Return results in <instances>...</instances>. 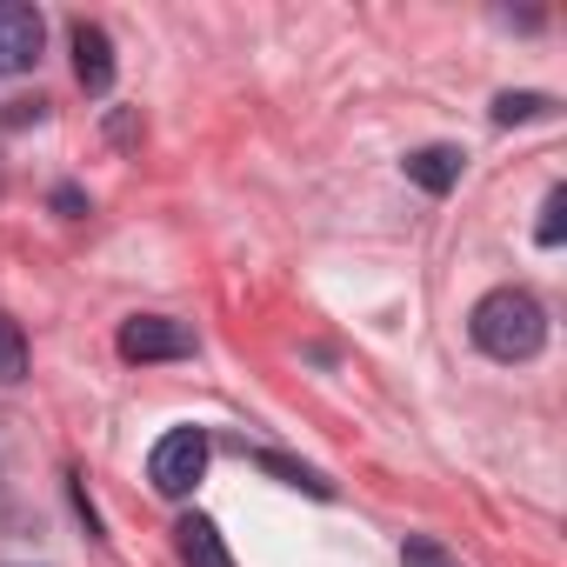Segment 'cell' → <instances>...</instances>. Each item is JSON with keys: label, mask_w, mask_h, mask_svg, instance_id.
Returning a JSON list of instances; mask_svg holds the SVG:
<instances>
[{"label": "cell", "mask_w": 567, "mask_h": 567, "mask_svg": "<svg viewBox=\"0 0 567 567\" xmlns=\"http://www.w3.org/2000/svg\"><path fill=\"white\" fill-rule=\"evenodd\" d=\"M467 334H474V348L487 361L520 368V361H534L547 348V308L527 288H487L474 301V315H467Z\"/></svg>", "instance_id": "cell-1"}, {"label": "cell", "mask_w": 567, "mask_h": 567, "mask_svg": "<svg viewBox=\"0 0 567 567\" xmlns=\"http://www.w3.org/2000/svg\"><path fill=\"white\" fill-rule=\"evenodd\" d=\"M207 427H167L161 441H154V454H147V481H154V494H167V501H187L194 487H200V474H207Z\"/></svg>", "instance_id": "cell-2"}, {"label": "cell", "mask_w": 567, "mask_h": 567, "mask_svg": "<svg viewBox=\"0 0 567 567\" xmlns=\"http://www.w3.org/2000/svg\"><path fill=\"white\" fill-rule=\"evenodd\" d=\"M114 348H121V361L154 368V361H187L200 341H194V328H187V321H174V315H134V321H121Z\"/></svg>", "instance_id": "cell-3"}, {"label": "cell", "mask_w": 567, "mask_h": 567, "mask_svg": "<svg viewBox=\"0 0 567 567\" xmlns=\"http://www.w3.org/2000/svg\"><path fill=\"white\" fill-rule=\"evenodd\" d=\"M41 48H48L41 8H28V0H0V81L34 74L41 68Z\"/></svg>", "instance_id": "cell-4"}, {"label": "cell", "mask_w": 567, "mask_h": 567, "mask_svg": "<svg viewBox=\"0 0 567 567\" xmlns=\"http://www.w3.org/2000/svg\"><path fill=\"white\" fill-rule=\"evenodd\" d=\"M74 81L94 94V101H107L114 94V41H107V28H94V21H74Z\"/></svg>", "instance_id": "cell-5"}, {"label": "cell", "mask_w": 567, "mask_h": 567, "mask_svg": "<svg viewBox=\"0 0 567 567\" xmlns=\"http://www.w3.org/2000/svg\"><path fill=\"white\" fill-rule=\"evenodd\" d=\"M461 167H467V154H461V147H447V141H434V147H414V154H408V181H414L421 194H434V200L461 187Z\"/></svg>", "instance_id": "cell-6"}, {"label": "cell", "mask_w": 567, "mask_h": 567, "mask_svg": "<svg viewBox=\"0 0 567 567\" xmlns=\"http://www.w3.org/2000/svg\"><path fill=\"white\" fill-rule=\"evenodd\" d=\"M174 547H181V567H234V554H227V540H220V527L207 514H181Z\"/></svg>", "instance_id": "cell-7"}, {"label": "cell", "mask_w": 567, "mask_h": 567, "mask_svg": "<svg viewBox=\"0 0 567 567\" xmlns=\"http://www.w3.org/2000/svg\"><path fill=\"white\" fill-rule=\"evenodd\" d=\"M247 461H254L260 474H274V481H288V487H308L315 501H334V481H321L315 467H301V461H288V454H274V447H254Z\"/></svg>", "instance_id": "cell-8"}, {"label": "cell", "mask_w": 567, "mask_h": 567, "mask_svg": "<svg viewBox=\"0 0 567 567\" xmlns=\"http://www.w3.org/2000/svg\"><path fill=\"white\" fill-rule=\"evenodd\" d=\"M14 381H28V334H21V321L0 308V388H14Z\"/></svg>", "instance_id": "cell-9"}, {"label": "cell", "mask_w": 567, "mask_h": 567, "mask_svg": "<svg viewBox=\"0 0 567 567\" xmlns=\"http://www.w3.org/2000/svg\"><path fill=\"white\" fill-rule=\"evenodd\" d=\"M547 114H554V94H494V127H520Z\"/></svg>", "instance_id": "cell-10"}, {"label": "cell", "mask_w": 567, "mask_h": 567, "mask_svg": "<svg viewBox=\"0 0 567 567\" xmlns=\"http://www.w3.org/2000/svg\"><path fill=\"white\" fill-rule=\"evenodd\" d=\"M534 240H540V247H560V240H567V187H547V200H540V227H534Z\"/></svg>", "instance_id": "cell-11"}, {"label": "cell", "mask_w": 567, "mask_h": 567, "mask_svg": "<svg viewBox=\"0 0 567 567\" xmlns=\"http://www.w3.org/2000/svg\"><path fill=\"white\" fill-rule=\"evenodd\" d=\"M401 567H461V560H454L434 534H408V540H401Z\"/></svg>", "instance_id": "cell-12"}, {"label": "cell", "mask_w": 567, "mask_h": 567, "mask_svg": "<svg viewBox=\"0 0 567 567\" xmlns=\"http://www.w3.org/2000/svg\"><path fill=\"white\" fill-rule=\"evenodd\" d=\"M54 207H61L68 220H81V214H87V194H81V187H54Z\"/></svg>", "instance_id": "cell-13"}, {"label": "cell", "mask_w": 567, "mask_h": 567, "mask_svg": "<svg viewBox=\"0 0 567 567\" xmlns=\"http://www.w3.org/2000/svg\"><path fill=\"white\" fill-rule=\"evenodd\" d=\"M107 134H114V141H134V134H141V121H134V114H114V121H107Z\"/></svg>", "instance_id": "cell-14"}]
</instances>
